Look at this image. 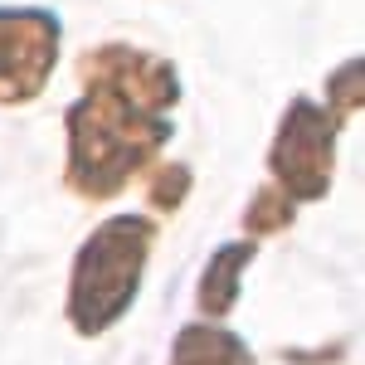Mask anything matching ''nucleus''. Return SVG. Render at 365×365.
<instances>
[{"label":"nucleus","mask_w":365,"mask_h":365,"mask_svg":"<svg viewBox=\"0 0 365 365\" xmlns=\"http://www.w3.org/2000/svg\"><path fill=\"white\" fill-rule=\"evenodd\" d=\"M170 365H253V351L234 331H225V327L195 322V327H185L175 336Z\"/></svg>","instance_id":"0eeeda50"},{"label":"nucleus","mask_w":365,"mask_h":365,"mask_svg":"<svg viewBox=\"0 0 365 365\" xmlns=\"http://www.w3.org/2000/svg\"><path fill=\"white\" fill-rule=\"evenodd\" d=\"M78 73H83L88 88H108L117 98H127L132 108H146V113H161V117H166L170 108H175V98H180L175 68H170L166 58L132 49V44H103V49L83 54Z\"/></svg>","instance_id":"39448f33"},{"label":"nucleus","mask_w":365,"mask_h":365,"mask_svg":"<svg viewBox=\"0 0 365 365\" xmlns=\"http://www.w3.org/2000/svg\"><path fill=\"white\" fill-rule=\"evenodd\" d=\"M185 190H190V166H166L151 180V205L156 210H175L185 200Z\"/></svg>","instance_id":"1a4fd4ad"},{"label":"nucleus","mask_w":365,"mask_h":365,"mask_svg":"<svg viewBox=\"0 0 365 365\" xmlns=\"http://www.w3.org/2000/svg\"><path fill=\"white\" fill-rule=\"evenodd\" d=\"M336 127L341 117L312 98H292V108L282 113L268 170L278 175V190L292 205L297 200H322L331 190V166H336Z\"/></svg>","instance_id":"7ed1b4c3"},{"label":"nucleus","mask_w":365,"mask_h":365,"mask_svg":"<svg viewBox=\"0 0 365 365\" xmlns=\"http://www.w3.org/2000/svg\"><path fill=\"white\" fill-rule=\"evenodd\" d=\"M249 263H253L249 239L215 249V258H210L205 273H200V312H205V317H225V312L239 302V278H244Z\"/></svg>","instance_id":"423d86ee"},{"label":"nucleus","mask_w":365,"mask_h":365,"mask_svg":"<svg viewBox=\"0 0 365 365\" xmlns=\"http://www.w3.org/2000/svg\"><path fill=\"white\" fill-rule=\"evenodd\" d=\"M156 225L146 215H113L83 239L68 282V322L78 336H103L137 302Z\"/></svg>","instance_id":"f03ea898"},{"label":"nucleus","mask_w":365,"mask_h":365,"mask_svg":"<svg viewBox=\"0 0 365 365\" xmlns=\"http://www.w3.org/2000/svg\"><path fill=\"white\" fill-rule=\"evenodd\" d=\"M58 63V15L39 5H0V103L39 98Z\"/></svg>","instance_id":"20e7f679"},{"label":"nucleus","mask_w":365,"mask_h":365,"mask_svg":"<svg viewBox=\"0 0 365 365\" xmlns=\"http://www.w3.org/2000/svg\"><path fill=\"white\" fill-rule=\"evenodd\" d=\"M292 215H297V205L282 195L278 185H263L244 210V225H249V234H278V229L292 225Z\"/></svg>","instance_id":"6e6552de"},{"label":"nucleus","mask_w":365,"mask_h":365,"mask_svg":"<svg viewBox=\"0 0 365 365\" xmlns=\"http://www.w3.org/2000/svg\"><path fill=\"white\" fill-rule=\"evenodd\" d=\"M63 127H68V185L88 200L117 195L170 141V117L132 108L108 88H88L68 108Z\"/></svg>","instance_id":"f257e3e1"},{"label":"nucleus","mask_w":365,"mask_h":365,"mask_svg":"<svg viewBox=\"0 0 365 365\" xmlns=\"http://www.w3.org/2000/svg\"><path fill=\"white\" fill-rule=\"evenodd\" d=\"M327 93H331V103L341 113H356L361 108V58H346L336 78H327Z\"/></svg>","instance_id":"9d476101"}]
</instances>
